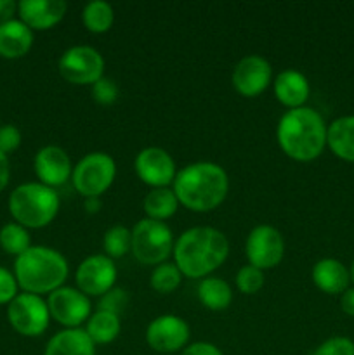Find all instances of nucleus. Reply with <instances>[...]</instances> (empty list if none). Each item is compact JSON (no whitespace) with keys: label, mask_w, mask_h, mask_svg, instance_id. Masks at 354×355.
I'll use <instances>...</instances> for the list:
<instances>
[{"label":"nucleus","mask_w":354,"mask_h":355,"mask_svg":"<svg viewBox=\"0 0 354 355\" xmlns=\"http://www.w3.org/2000/svg\"><path fill=\"white\" fill-rule=\"evenodd\" d=\"M172 255L184 277L205 279L226 262L229 241L219 229L198 225L177 238Z\"/></svg>","instance_id":"1"},{"label":"nucleus","mask_w":354,"mask_h":355,"mask_svg":"<svg viewBox=\"0 0 354 355\" xmlns=\"http://www.w3.org/2000/svg\"><path fill=\"white\" fill-rule=\"evenodd\" d=\"M172 186L179 205L196 214H207L226 200L229 177L217 163L196 162L180 168Z\"/></svg>","instance_id":"2"},{"label":"nucleus","mask_w":354,"mask_h":355,"mask_svg":"<svg viewBox=\"0 0 354 355\" xmlns=\"http://www.w3.org/2000/svg\"><path fill=\"white\" fill-rule=\"evenodd\" d=\"M328 125L321 114L307 106L288 110L280 118L276 139L281 151L295 162L307 163L319 158L326 148Z\"/></svg>","instance_id":"3"},{"label":"nucleus","mask_w":354,"mask_h":355,"mask_svg":"<svg viewBox=\"0 0 354 355\" xmlns=\"http://www.w3.org/2000/svg\"><path fill=\"white\" fill-rule=\"evenodd\" d=\"M68 260L61 252L49 246H30L14 262V277L24 293L51 295L65 286Z\"/></svg>","instance_id":"4"},{"label":"nucleus","mask_w":354,"mask_h":355,"mask_svg":"<svg viewBox=\"0 0 354 355\" xmlns=\"http://www.w3.org/2000/svg\"><path fill=\"white\" fill-rule=\"evenodd\" d=\"M61 201L52 187L40 182L17 186L9 196V211L14 222L26 229H42L58 215Z\"/></svg>","instance_id":"5"},{"label":"nucleus","mask_w":354,"mask_h":355,"mask_svg":"<svg viewBox=\"0 0 354 355\" xmlns=\"http://www.w3.org/2000/svg\"><path fill=\"white\" fill-rule=\"evenodd\" d=\"M174 234L165 222L142 218L132 229L134 259L142 266H160L167 262L174 252Z\"/></svg>","instance_id":"6"},{"label":"nucleus","mask_w":354,"mask_h":355,"mask_svg":"<svg viewBox=\"0 0 354 355\" xmlns=\"http://www.w3.org/2000/svg\"><path fill=\"white\" fill-rule=\"evenodd\" d=\"M117 177L115 159L106 153H89L83 156L71 172V182L76 193L83 198H101Z\"/></svg>","instance_id":"7"},{"label":"nucleus","mask_w":354,"mask_h":355,"mask_svg":"<svg viewBox=\"0 0 354 355\" xmlns=\"http://www.w3.org/2000/svg\"><path fill=\"white\" fill-rule=\"evenodd\" d=\"M7 319L14 331L21 336L37 338L47 331L51 312L44 298L23 291L7 305Z\"/></svg>","instance_id":"8"},{"label":"nucleus","mask_w":354,"mask_h":355,"mask_svg":"<svg viewBox=\"0 0 354 355\" xmlns=\"http://www.w3.org/2000/svg\"><path fill=\"white\" fill-rule=\"evenodd\" d=\"M59 73L73 85H94L104 76V59L97 49L75 45L59 58Z\"/></svg>","instance_id":"9"},{"label":"nucleus","mask_w":354,"mask_h":355,"mask_svg":"<svg viewBox=\"0 0 354 355\" xmlns=\"http://www.w3.org/2000/svg\"><path fill=\"white\" fill-rule=\"evenodd\" d=\"M47 307L51 319L65 326V329L80 328L92 315L90 298L78 288L71 286H61L52 291L47 298Z\"/></svg>","instance_id":"10"},{"label":"nucleus","mask_w":354,"mask_h":355,"mask_svg":"<svg viewBox=\"0 0 354 355\" xmlns=\"http://www.w3.org/2000/svg\"><path fill=\"white\" fill-rule=\"evenodd\" d=\"M191 329L183 318L163 314L153 319L146 328V342L155 352L170 355L183 352L189 345Z\"/></svg>","instance_id":"11"},{"label":"nucleus","mask_w":354,"mask_h":355,"mask_svg":"<svg viewBox=\"0 0 354 355\" xmlns=\"http://www.w3.org/2000/svg\"><path fill=\"white\" fill-rule=\"evenodd\" d=\"M245 255L250 266L260 270L280 266L285 257V239L273 225H257L250 231L245 243Z\"/></svg>","instance_id":"12"},{"label":"nucleus","mask_w":354,"mask_h":355,"mask_svg":"<svg viewBox=\"0 0 354 355\" xmlns=\"http://www.w3.org/2000/svg\"><path fill=\"white\" fill-rule=\"evenodd\" d=\"M118 270L113 260L106 255H90L75 272V283L87 297H103L113 290Z\"/></svg>","instance_id":"13"},{"label":"nucleus","mask_w":354,"mask_h":355,"mask_svg":"<svg viewBox=\"0 0 354 355\" xmlns=\"http://www.w3.org/2000/svg\"><path fill=\"white\" fill-rule=\"evenodd\" d=\"M134 168L139 179L153 189L169 187L177 175L176 162L172 156L165 149L156 146H149L139 151V155L135 156Z\"/></svg>","instance_id":"14"},{"label":"nucleus","mask_w":354,"mask_h":355,"mask_svg":"<svg viewBox=\"0 0 354 355\" xmlns=\"http://www.w3.org/2000/svg\"><path fill=\"white\" fill-rule=\"evenodd\" d=\"M233 87L243 97H257L273 82V68L262 55H245L233 69Z\"/></svg>","instance_id":"15"},{"label":"nucleus","mask_w":354,"mask_h":355,"mask_svg":"<svg viewBox=\"0 0 354 355\" xmlns=\"http://www.w3.org/2000/svg\"><path fill=\"white\" fill-rule=\"evenodd\" d=\"M33 170L40 184L54 189L71 177L73 166L65 149L59 146H45L35 155Z\"/></svg>","instance_id":"16"},{"label":"nucleus","mask_w":354,"mask_h":355,"mask_svg":"<svg viewBox=\"0 0 354 355\" xmlns=\"http://www.w3.org/2000/svg\"><path fill=\"white\" fill-rule=\"evenodd\" d=\"M68 10V3L62 0H21L17 3L19 19L31 31L51 30L62 21Z\"/></svg>","instance_id":"17"},{"label":"nucleus","mask_w":354,"mask_h":355,"mask_svg":"<svg viewBox=\"0 0 354 355\" xmlns=\"http://www.w3.org/2000/svg\"><path fill=\"white\" fill-rule=\"evenodd\" d=\"M311 94L309 80L297 69H283L274 78V96L288 110H297L305 104Z\"/></svg>","instance_id":"18"},{"label":"nucleus","mask_w":354,"mask_h":355,"mask_svg":"<svg viewBox=\"0 0 354 355\" xmlns=\"http://www.w3.org/2000/svg\"><path fill=\"white\" fill-rule=\"evenodd\" d=\"M312 283L325 295H342L351 284V272L340 260L321 259L312 267Z\"/></svg>","instance_id":"19"},{"label":"nucleus","mask_w":354,"mask_h":355,"mask_svg":"<svg viewBox=\"0 0 354 355\" xmlns=\"http://www.w3.org/2000/svg\"><path fill=\"white\" fill-rule=\"evenodd\" d=\"M31 45H33V31L21 19L0 24V58H24L30 52Z\"/></svg>","instance_id":"20"},{"label":"nucleus","mask_w":354,"mask_h":355,"mask_svg":"<svg viewBox=\"0 0 354 355\" xmlns=\"http://www.w3.org/2000/svg\"><path fill=\"white\" fill-rule=\"evenodd\" d=\"M44 355H96V345L85 329H62L49 340Z\"/></svg>","instance_id":"21"},{"label":"nucleus","mask_w":354,"mask_h":355,"mask_svg":"<svg viewBox=\"0 0 354 355\" xmlns=\"http://www.w3.org/2000/svg\"><path fill=\"white\" fill-rule=\"evenodd\" d=\"M326 146L337 158L354 163V114L337 118L328 125Z\"/></svg>","instance_id":"22"},{"label":"nucleus","mask_w":354,"mask_h":355,"mask_svg":"<svg viewBox=\"0 0 354 355\" xmlns=\"http://www.w3.org/2000/svg\"><path fill=\"white\" fill-rule=\"evenodd\" d=\"M198 300L208 311H226L233 302V290L228 281L208 276L198 284Z\"/></svg>","instance_id":"23"},{"label":"nucleus","mask_w":354,"mask_h":355,"mask_svg":"<svg viewBox=\"0 0 354 355\" xmlns=\"http://www.w3.org/2000/svg\"><path fill=\"white\" fill-rule=\"evenodd\" d=\"M121 331L120 315L111 312L96 311L89 318L85 326V333L92 340L94 345H108L115 342Z\"/></svg>","instance_id":"24"},{"label":"nucleus","mask_w":354,"mask_h":355,"mask_svg":"<svg viewBox=\"0 0 354 355\" xmlns=\"http://www.w3.org/2000/svg\"><path fill=\"white\" fill-rule=\"evenodd\" d=\"M179 207L176 193L169 187H160V189H151L146 194L144 201H142V208H144L146 218L151 220L165 222L167 218L174 217Z\"/></svg>","instance_id":"25"},{"label":"nucleus","mask_w":354,"mask_h":355,"mask_svg":"<svg viewBox=\"0 0 354 355\" xmlns=\"http://www.w3.org/2000/svg\"><path fill=\"white\" fill-rule=\"evenodd\" d=\"M83 26L90 31V33H106L115 21L113 7L103 0H94L83 7L82 12Z\"/></svg>","instance_id":"26"},{"label":"nucleus","mask_w":354,"mask_h":355,"mask_svg":"<svg viewBox=\"0 0 354 355\" xmlns=\"http://www.w3.org/2000/svg\"><path fill=\"white\" fill-rule=\"evenodd\" d=\"M0 246H2L3 252L17 259L31 246L30 232L17 222H9L0 229Z\"/></svg>","instance_id":"27"},{"label":"nucleus","mask_w":354,"mask_h":355,"mask_svg":"<svg viewBox=\"0 0 354 355\" xmlns=\"http://www.w3.org/2000/svg\"><path fill=\"white\" fill-rule=\"evenodd\" d=\"M104 255L113 259H121L132 250V231L124 225H113L103 236Z\"/></svg>","instance_id":"28"},{"label":"nucleus","mask_w":354,"mask_h":355,"mask_svg":"<svg viewBox=\"0 0 354 355\" xmlns=\"http://www.w3.org/2000/svg\"><path fill=\"white\" fill-rule=\"evenodd\" d=\"M183 277H184L183 272L177 269L176 263L163 262L155 267L149 283H151V288L156 291V293L169 295L180 286Z\"/></svg>","instance_id":"29"},{"label":"nucleus","mask_w":354,"mask_h":355,"mask_svg":"<svg viewBox=\"0 0 354 355\" xmlns=\"http://www.w3.org/2000/svg\"><path fill=\"white\" fill-rule=\"evenodd\" d=\"M264 286V270L253 266H243L236 274V288L243 295H255Z\"/></svg>","instance_id":"30"},{"label":"nucleus","mask_w":354,"mask_h":355,"mask_svg":"<svg viewBox=\"0 0 354 355\" xmlns=\"http://www.w3.org/2000/svg\"><path fill=\"white\" fill-rule=\"evenodd\" d=\"M311 355H354V342L347 336H332L319 343Z\"/></svg>","instance_id":"31"},{"label":"nucleus","mask_w":354,"mask_h":355,"mask_svg":"<svg viewBox=\"0 0 354 355\" xmlns=\"http://www.w3.org/2000/svg\"><path fill=\"white\" fill-rule=\"evenodd\" d=\"M92 99L96 101L97 104H103V106H110V104L117 103L118 94H120V89H118L117 82L113 78H108V76H103V78L97 80L92 85Z\"/></svg>","instance_id":"32"},{"label":"nucleus","mask_w":354,"mask_h":355,"mask_svg":"<svg viewBox=\"0 0 354 355\" xmlns=\"http://www.w3.org/2000/svg\"><path fill=\"white\" fill-rule=\"evenodd\" d=\"M128 304V295L127 291L121 290V288H113L108 293H104L101 297L99 304H97V311L111 312V314L120 315V312L124 311L125 305Z\"/></svg>","instance_id":"33"},{"label":"nucleus","mask_w":354,"mask_h":355,"mask_svg":"<svg viewBox=\"0 0 354 355\" xmlns=\"http://www.w3.org/2000/svg\"><path fill=\"white\" fill-rule=\"evenodd\" d=\"M17 288L14 274L0 267V305H9L17 297Z\"/></svg>","instance_id":"34"},{"label":"nucleus","mask_w":354,"mask_h":355,"mask_svg":"<svg viewBox=\"0 0 354 355\" xmlns=\"http://www.w3.org/2000/svg\"><path fill=\"white\" fill-rule=\"evenodd\" d=\"M21 146V132L14 125H3L0 127V151L3 155L16 151Z\"/></svg>","instance_id":"35"},{"label":"nucleus","mask_w":354,"mask_h":355,"mask_svg":"<svg viewBox=\"0 0 354 355\" xmlns=\"http://www.w3.org/2000/svg\"><path fill=\"white\" fill-rule=\"evenodd\" d=\"M180 355H224V352L210 342H194L189 343Z\"/></svg>","instance_id":"36"},{"label":"nucleus","mask_w":354,"mask_h":355,"mask_svg":"<svg viewBox=\"0 0 354 355\" xmlns=\"http://www.w3.org/2000/svg\"><path fill=\"white\" fill-rule=\"evenodd\" d=\"M17 12V3L14 0H0V24H6L14 19Z\"/></svg>","instance_id":"37"},{"label":"nucleus","mask_w":354,"mask_h":355,"mask_svg":"<svg viewBox=\"0 0 354 355\" xmlns=\"http://www.w3.org/2000/svg\"><path fill=\"white\" fill-rule=\"evenodd\" d=\"M340 309H342V312L346 315L354 318V286H349L340 295Z\"/></svg>","instance_id":"38"},{"label":"nucleus","mask_w":354,"mask_h":355,"mask_svg":"<svg viewBox=\"0 0 354 355\" xmlns=\"http://www.w3.org/2000/svg\"><path fill=\"white\" fill-rule=\"evenodd\" d=\"M10 180V163L9 156L0 151V193L7 187Z\"/></svg>","instance_id":"39"},{"label":"nucleus","mask_w":354,"mask_h":355,"mask_svg":"<svg viewBox=\"0 0 354 355\" xmlns=\"http://www.w3.org/2000/svg\"><path fill=\"white\" fill-rule=\"evenodd\" d=\"M83 207H85L87 214H97L101 207H103V203H101V198H85Z\"/></svg>","instance_id":"40"},{"label":"nucleus","mask_w":354,"mask_h":355,"mask_svg":"<svg viewBox=\"0 0 354 355\" xmlns=\"http://www.w3.org/2000/svg\"><path fill=\"white\" fill-rule=\"evenodd\" d=\"M349 272H351V281H353V283H354V260H353V263H351Z\"/></svg>","instance_id":"41"}]
</instances>
